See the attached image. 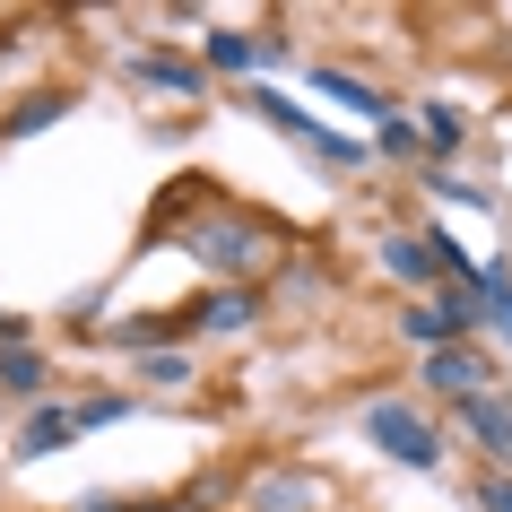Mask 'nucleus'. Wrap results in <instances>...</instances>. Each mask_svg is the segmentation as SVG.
<instances>
[{
    "instance_id": "nucleus-16",
    "label": "nucleus",
    "mask_w": 512,
    "mask_h": 512,
    "mask_svg": "<svg viewBox=\"0 0 512 512\" xmlns=\"http://www.w3.org/2000/svg\"><path fill=\"white\" fill-rule=\"evenodd\" d=\"M478 296H486V322L512 339V270H486V278H478Z\"/></svg>"
},
{
    "instance_id": "nucleus-18",
    "label": "nucleus",
    "mask_w": 512,
    "mask_h": 512,
    "mask_svg": "<svg viewBox=\"0 0 512 512\" xmlns=\"http://www.w3.org/2000/svg\"><path fill=\"white\" fill-rule=\"evenodd\" d=\"M70 417H79V434H96V426H113V417H131V400H113V391H105V400H79Z\"/></svg>"
},
{
    "instance_id": "nucleus-13",
    "label": "nucleus",
    "mask_w": 512,
    "mask_h": 512,
    "mask_svg": "<svg viewBox=\"0 0 512 512\" xmlns=\"http://www.w3.org/2000/svg\"><path fill=\"white\" fill-rule=\"evenodd\" d=\"M252 61H270L261 53V35H235V27H209V70H226V79H243Z\"/></svg>"
},
{
    "instance_id": "nucleus-6",
    "label": "nucleus",
    "mask_w": 512,
    "mask_h": 512,
    "mask_svg": "<svg viewBox=\"0 0 512 512\" xmlns=\"http://www.w3.org/2000/svg\"><path fill=\"white\" fill-rule=\"evenodd\" d=\"M460 426H469V434L486 443V452H495V460L512 469V408L495 400V391H478V400H460Z\"/></svg>"
},
{
    "instance_id": "nucleus-19",
    "label": "nucleus",
    "mask_w": 512,
    "mask_h": 512,
    "mask_svg": "<svg viewBox=\"0 0 512 512\" xmlns=\"http://www.w3.org/2000/svg\"><path fill=\"white\" fill-rule=\"evenodd\" d=\"M417 122H426V139H434V148H460V113H452V105H426Z\"/></svg>"
},
{
    "instance_id": "nucleus-15",
    "label": "nucleus",
    "mask_w": 512,
    "mask_h": 512,
    "mask_svg": "<svg viewBox=\"0 0 512 512\" xmlns=\"http://www.w3.org/2000/svg\"><path fill=\"white\" fill-rule=\"evenodd\" d=\"M243 512H313V478H270V486H252V504Z\"/></svg>"
},
{
    "instance_id": "nucleus-17",
    "label": "nucleus",
    "mask_w": 512,
    "mask_h": 512,
    "mask_svg": "<svg viewBox=\"0 0 512 512\" xmlns=\"http://www.w3.org/2000/svg\"><path fill=\"white\" fill-rule=\"evenodd\" d=\"M139 374L165 382V391H183V382H191V356L183 348H157V356H139Z\"/></svg>"
},
{
    "instance_id": "nucleus-7",
    "label": "nucleus",
    "mask_w": 512,
    "mask_h": 512,
    "mask_svg": "<svg viewBox=\"0 0 512 512\" xmlns=\"http://www.w3.org/2000/svg\"><path fill=\"white\" fill-rule=\"evenodd\" d=\"M313 96H322V105L365 113V122H391V105H382V96H374L365 79H348V70H322V61H313Z\"/></svg>"
},
{
    "instance_id": "nucleus-1",
    "label": "nucleus",
    "mask_w": 512,
    "mask_h": 512,
    "mask_svg": "<svg viewBox=\"0 0 512 512\" xmlns=\"http://www.w3.org/2000/svg\"><path fill=\"white\" fill-rule=\"evenodd\" d=\"M183 252L200 270H217V287H252L278 261V226H261V217H243V209H209V217L183 226Z\"/></svg>"
},
{
    "instance_id": "nucleus-2",
    "label": "nucleus",
    "mask_w": 512,
    "mask_h": 512,
    "mask_svg": "<svg viewBox=\"0 0 512 512\" xmlns=\"http://www.w3.org/2000/svg\"><path fill=\"white\" fill-rule=\"evenodd\" d=\"M365 434H374L400 469H443V434H434L408 400H374V408H365Z\"/></svg>"
},
{
    "instance_id": "nucleus-21",
    "label": "nucleus",
    "mask_w": 512,
    "mask_h": 512,
    "mask_svg": "<svg viewBox=\"0 0 512 512\" xmlns=\"http://www.w3.org/2000/svg\"><path fill=\"white\" fill-rule=\"evenodd\" d=\"M478 504H486V512H512V469H495V478L478 486Z\"/></svg>"
},
{
    "instance_id": "nucleus-14",
    "label": "nucleus",
    "mask_w": 512,
    "mask_h": 512,
    "mask_svg": "<svg viewBox=\"0 0 512 512\" xmlns=\"http://www.w3.org/2000/svg\"><path fill=\"white\" fill-rule=\"evenodd\" d=\"M139 79L174 87V96H200V87H209V79H200V61H183V53H148V61H139Z\"/></svg>"
},
{
    "instance_id": "nucleus-11",
    "label": "nucleus",
    "mask_w": 512,
    "mask_h": 512,
    "mask_svg": "<svg viewBox=\"0 0 512 512\" xmlns=\"http://www.w3.org/2000/svg\"><path fill=\"white\" fill-rule=\"evenodd\" d=\"M53 382V365H44V348H0V391H18V400H35Z\"/></svg>"
},
{
    "instance_id": "nucleus-8",
    "label": "nucleus",
    "mask_w": 512,
    "mask_h": 512,
    "mask_svg": "<svg viewBox=\"0 0 512 512\" xmlns=\"http://www.w3.org/2000/svg\"><path fill=\"white\" fill-rule=\"evenodd\" d=\"M382 270L400 278V287H426V278H443V261H434L426 235H391V243H382Z\"/></svg>"
},
{
    "instance_id": "nucleus-10",
    "label": "nucleus",
    "mask_w": 512,
    "mask_h": 512,
    "mask_svg": "<svg viewBox=\"0 0 512 512\" xmlns=\"http://www.w3.org/2000/svg\"><path fill=\"white\" fill-rule=\"evenodd\" d=\"M165 339H191V322H183V313H139V322H122V330H113V348H131V356H157Z\"/></svg>"
},
{
    "instance_id": "nucleus-3",
    "label": "nucleus",
    "mask_w": 512,
    "mask_h": 512,
    "mask_svg": "<svg viewBox=\"0 0 512 512\" xmlns=\"http://www.w3.org/2000/svg\"><path fill=\"white\" fill-rule=\"evenodd\" d=\"M252 113H261V122H270V131L304 139V148H313V157H322V165H339V174H356V165H365V148H356V139L322 131V122H313V113H304V105H287V96H278V87H252Z\"/></svg>"
},
{
    "instance_id": "nucleus-22",
    "label": "nucleus",
    "mask_w": 512,
    "mask_h": 512,
    "mask_svg": "<svg viewBox=\"0 0 512 512\" xmlns=\"http://www.w3.org/2000/svg\"><path fill=\"white\" fill-rule=\"evenodd\" d=\"M408 148H417V131H408L400 113H391V122H382V157H408Z\"/></svg>"
},
{
    "instance_id": "nucleus-9",
    "label": "nucleus",
    "mask_w": 512,
    "mask_h": 512,
    "mask_svg": "<svg viewBox=\"0 0 512 512\" xmlns=\"http://www.w3.org/2000/svg\"><path fill=\"white\" fill-rule=\"evenodd\" d=\"M61 113H70V87H44V96H27L18 113H0V139H35V131H53Z\"/></svg>"
},
{
    "instance_id": "nucleus-4",
    "label": "nucleus",
    "mask_w": 512,
    "mask_h": 512,
    "mask_svg": "<svg viewBox=\"0 0 512 512\" xmlns=\"http://www.w3.org/2000/svg\"><path fill=\"white\" fill-rule=\"evenodd\" d=\"M183 322L200 330V339H235V330L261 322V287H209V296L183 304Z\"/></svg>"
},
{
    "instance_id": "nucleus-5",
    "label": "nucleus",
    "mask_w": 512,
    "mask_h": 512,
    "mask_svg": "<svg viewBox=\"0 0 512 512\" xmlns=\"http://www.w3.org/2000/svg\"><path fill=\"white\" fill-rule=\"evenodd\" d=\"M426 382L443 391V400H478L486 382H495V356H486L478 339H460V348H434V356H426Z\"/></svg>"
},
{
    "instance_id": "nucleus-12",
    "label": "nucleus",
    "mask_w": 512,
    "mask_h": 512,
    "mask_svg": "<svg viewBox=\"0 0 512 512\" xmlns=\"http://www.w3.org/2000/svg\"><path fill=\"white\" fill-rule=\"evenodd\" d=\"M70 434H79V417H70V408H35V417H27V434H18V452H27V460H44V452H61Z\"/></svg>"
},
{
    "instance_id": "nucleus-20",
    "label": "nucleus",
    "mask_w": 512,
    "mask_h": 512,
    "mask_svg": "<svg viewBox=\"0 0 512 512\" xmlns=\"http://www.w3.org/2000/svg\"><path fill=\"white\" fill-rule=\"evenodd\" d=\"M434 191H443V200H460V209H486V191L478 183H460V174H426Z\"/></svg>"
}]
</instances>
